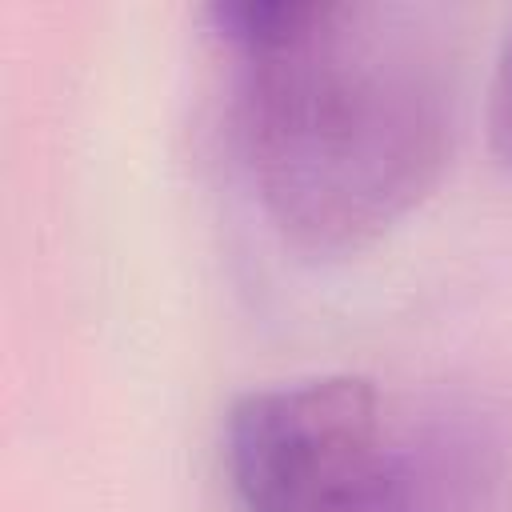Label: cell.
<instances>
[{
    "instance_id": "cell-1",
    "label": "cell",
    "mask_w": 512,
    "mask_h": 512,
    "mask_svg": "<svg viewBox=\"0 0 512 512\" xmlns=\"http://www.w3.org/2000/svg\"><path fill=\"white\" fill-rule=\"evenodd\" d=\"M232 144L268 224L344 256L396 228L444 176L456 96L420 12L344 0H216Z\"/></svg>"
},
{
    "instance_id": "cell-2",
    "label": "cell",
    "mask_w": 512,
    "mask_h": 512,
    "mask_svg": "<svg viewBox=\"0 0 512 512\" xmlns=\"http://www.w3.org/2000/svg\"><path fill=\"white\" fill-rule=\"evenodd\" d=\"M240 512H444V468L368 376L240 396L224 428Z\"/></svg>"
},
{
    "instance_id": "cell-3",
    "label": "cell",
    "mask_w": 512,
    "mask_h": 512,
    "mask_svg": "<svg viewBox=\"0 0 512 512\" xmlns=\"http://www.w3.org/2000/svg\"><path fill=\"white\" fill-rule=\"evenodd\" d=\"M488 136H492V152H496V160L512 172V32H508V44H504V52H500L496 80H492Z\"/></svg>"
}]
</instances>
